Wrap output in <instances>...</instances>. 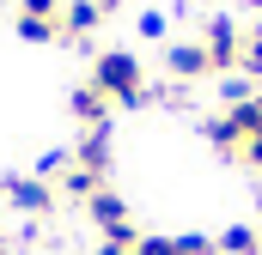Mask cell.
<instances>
[{
	"label": "cell",
	"mask_w": 262,
	"mask_h": 255,
	"mask_svg": "<svg viewBox=\"0 0 262 255\" xmlns=\"http://www.w3.org/2000/svg\"><path fill=\"white\" fill-rule=\"evenodd\" d=\"M250 6H256V12H262V0H250Z\"/></svg>",
	"instance_id": "19"
},
{
	"label": "cell",
	"mask_w": 262,
	"mask_h": 255,
	"mask_svg": "<svg viewBox=\"0 0 262 255\" xmlns=\"http://www.w3.org/2000/svg\"><path fill=\"white\" fill-rule=\"evenodd\" d=\"M104 18V6L98 0H67L61 6V37L67 43H79V37H92V24Z\"/></svg>",
	"instance_id": "8"
},
{
	"label": "cell",
	"mask_w": 262,
	"mask_h": 255,
	"mask_svg": "<svg viewBox=\"0 0 262 255\" xmlns=\"http://www.w3.org/2000/svg\"><path fill=\"white\" fill-rule=\"evenodd\" d=\"M177 255H220L213 237H177Z\"/></svg>",
	"instance_id": "14"
},
{
	"label": "cell",
	"mask_w": 262,
	"mask_h": 255,
	"mask_svg": "<svg viewBox=\"0 0 262 255\" xmlns=\"http://www.w3.org/2000/svg\"><path fill=\"white\" fill-rule=\"evenodd\" d=\"M98 255H128V249H122V243H98Z\"/></svg>",
	"instance_id": "16"
},
{
	"label": "cell",
	"mask_w": 262,
	"mask_h": 255,
	"mask_svg": "<svg viewBox=\"0 0 262 255\" xmlns=\"http://www.w3.org/2000/svg\"><path fill=\"white\" fill-rule=\"evenodd\" d=\"M238 73H244V79H262V43H256V37H244V55H238Z\"/></svg>",
	"instance_id": "12"
},
{
	"label": "cell",
	"mask_w": 262,
	"mask_h": 255,
	"mask_svg": "<svg viewBox=\"0 0 262 255\" xmlns=\"http://www.w3.org/2000/svg\"><path fill=\"white\" fill-rule=\"evenodd\" d=\"M61 37V18H31L18 12V43H55Z\"/></svg>",
	"instance_id": "10"
},
{
	"label": "cell",
	"mask_w": 262,
	"mask_h": 255,
	"mask_svg": "<svg viewBox=\"0 0 262 255\" xmlns=\"http://www.w3.org/2000/svg\"><path fill=\"white\" fill-rule=\"evenodd\" d=\"M67 110L85 128H110V97H104L98 85H73V91H67Z\"/></svg>",
	"instance_id": "7"
},
{
	"label": "cell",
	"mask_w": 262,
	"mask_h": 255,
	"mask_svg": "<svg viewBox=\"0 0 262 255\" xmlns=\"http://www.w3.org/2000/svg\"><path fill=\"white\" fill-rule=\"evenodd\" d=\"M213 249H220V255H256L262 249V231H256V225H232V231L213 237Z\"/></svg>",
	"instance_id": "9"
},
{
	"label": "cell",
	"mask_w": 262,
	"mask_h": 255,
	"mask_svg": "<svg viewBox=\"0 0 262 255\" xmlns=\"http://www.w3.org/2000/svg\"><path fill=\"white\" fill-rule=\"evenodd\" d=\"M98 6H104V12H110V6H122V0H98Z\"/></svg>",
	"instance_id": "17"
},
{
	"label": "cell",
	"mask_w": 262,
	"mask_h": 255,
	"mask_svg": "<svg viewBox=\"0 0 262 255\" xmlns=\"http://www.w3.org/2000/svg\"><path fill=\"white\" fill-rule=\"evenodd\" d=\"M220 97L238 110V104H250L256 97V79H244V73H232V79H220Z\"/></svg>",
	"instance_id": "11"
},
{
	"label": "cell",
	"mask_w": 262,
	"mask_h": 255,
	"mask_svg": "<svg viewBox=\"0 0 262 255\" xmlns=\"http://www.w3.org/2000/svg\"><path fill=\"white\" fill-rule=\"evenodd\" d=\"M165 73H171V79H213L201 43H165Z\"/></svg>",
	"instance_id": "6"
},
{
	"label": "cell",
	"mask_w": 262,
	"mask_h": 255,
	"mask_svg": "<svg viewBox=\"0 0 262 255\" xmlns=\"http://www.w3.org/2000/svg\"><path fill=\"white\" fill-rule=\"evenodd\" d=\"M232 158H238V164H250V170H262V134H250V140H244Z\"/></svg>",
	"instance_id": "13"
},
{
	"label": "cell",
	"mask_w": 262,
	"mask_h": 255,
	"mask_svg": "<svg viewBox=\"0 0 262 255\" xmlns=\"http://www.w3.org/2000/svg\"><path fill=\"white\" fill-rule=\"evenodd\" d=\"M85 213H92V225L104 231V243H122V249H134V243H140V231H134V219H128V200L110 189V183L85 200Z\"/></svg>",
	"instance_id": "2"
},
{
	"label": "cell",
	"mask_w": 262,
	"mask_h": 255,
	"mask_svg": "<svg viewBox=\"0 0 262 255\" xmlns=\"http://www.w3.org/2000/svg\"><path fill=\"white\" fill-rule=\"evenodd\" d=\"M0 194H6V200H12L18 213H31V219H43V213L55 207V189H49L43 176H12V183H6Z\"/></svg>",
	"instance_id": "4"
},
{
	"label": "cell",
	"mask_w": 262,
	"mask_h": 255,
	"mask_svg": "<svg viewBox=\"0 0 262 255\" xmlns=\"http://www.w3.org/2000/svg\"><path fill=\"white\" fill-rule=\"evenodd\" d=\"M85 85H98L110 104H146V85H140V61H134L128 49H104L98 61H92V79Z\"/></svg>",
	"instance_id": "1"
},
{
	"label": "cell",
	"mask_w": 262,
	"mask_h": 255,
	"mask_svg": "<svg viewBox=\"0 0 262 255\" xmlns=\"http://www.w3.org/2000/svg\"><path fill=\"white\" fill-rule=\"evenodd\" d=\"M250 37H256V43H262V24H256V31H250Z\"/></svg>",
	"instance_id": "18"
},
{
	"label": "cell",
	"mask_w": 262,
	"mask_h": 255,
	"mask_svg": "<svg viewBox=\"0 0 262 255\" xmlns=\"http://www.w3.org/2000/svg\"><path fill=\"white\" fill-rule=\"evenodd\" d=\"M73 170H85V176H110V128H85V140L73 146Z\"/></svg>",
	"instance_id": "5"
},
{
	"label": "cell",
	"mask_w": 262,
	"mask_h": 255,
	"mask_svg": "<svg viewBox=\"0 0 262 255\" xmlns=\"http://www.w3.org/2000/svg\"><path fill=\"white\" fill-rule=\"evenodd\" d=\"M201 49H207V67H213V73H238L244 37H238L232 18H207V24H201Z\"/></svg>",
	"instance_id": "3"
},
{
	"label": "cell",
	"mask_w": 262,
	"mask_h": 255,
	"mask_svg": "<svg viewBox=\"0 0 262 255\" xmlns=\"http://www.w3.org/2000/svg\"><path fill=\"white\" fill-rule=\"evenodd\" d=\"M18 12H31V18H55L61 0H18Z\"/></svg>",
	"instance_id": "15"
},
{
	"label": "cell",
	"mask_w": 262,
	"mask_h": 255,
	"mask_svg": "<svg viewBox=\"0 0 262 255\" xmlns=\"http://www.w3.org/2000/svg\"><path fill=\"white\" fill-rule=\"evenodd\" d=\"M256 231H262V225H256Z\"/></svg>",
	"instance_id": "20"
}]
</instances>
